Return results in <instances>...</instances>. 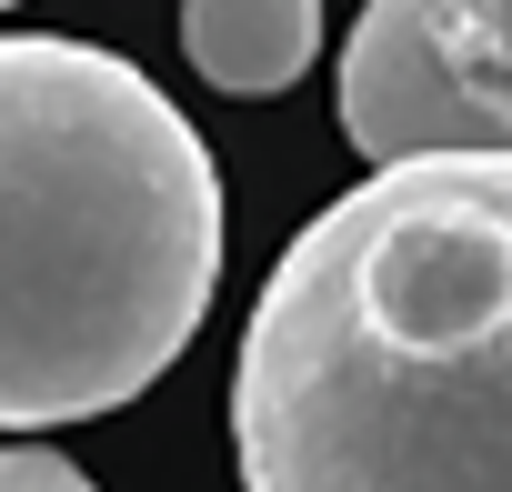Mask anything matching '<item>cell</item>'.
Here are the masks:
<instances>
[{
    "instance_id": "cell-1",
    "label": "cell",
    "mask_w": 512,
    "mask_h": 492,
    "mask_svg": "<svg viewBox=\"0 0 512 492\" xmlns=\"http://www.w3.org/2000/svg\"><path fill=\"white\" fill-rule=\"evenodd\" d=\"M241 492H512V151L352 181L231 362Z\"/></svg>"
},
{
    "instance_id": "cell-2",
    "label": "cell",
    "mask_w": 512,
    "mask_h": 492,
    "mask_svg": "<svg viewBox=\"0 0 512 492\" xmlns=\"http://www.w3.org/2000/svg\"><path fill=\"white\" fill-rule=\"evenodd\" d=\"M221 171L121 51L0 41V432L151 392L221 292Z\"/></svg>"
},
{
    "instance_id": "cell-3",
    "label": "cell",
    "mask_w": 512,
    "mask_h": 492,
    "mask_svg": "<svg viewBox=\"0 0 512 492\" xmlns=\"http://www.w3.org/2000/svg\"><path fill=\"white\" fill-rule=\"evenodd\" d=\"M342 141L392 171L432 151H512V91L472 81L422 0H362L342 41Z\"/></svg>"
},
{
    "instance_id": "cell-4",
    "label": "cell",
    "mask_w": 512,
    "mask_h": 492,
    "mask_svg": "<svg viewBox=\"0 0 512 492\" xmlns=\"http://www.w3.org/2000/svg\"><path fill=\"white\" fill-rule=\"evenodd\" d=\"M181 51L211 91L272 101L322 61V0H181Z\"/></svg>"
},
{
    "instance_id": "cell-5",
    "label": "cell",
    "mask_w": 512,
    "mask_h": 492,
    "mask_svg": "<svg viewBox=\"0 0 512 492\" xmlns=\"http://www.w3.org/2000/svg\"><path fill=\"white\" fill-rule=\"evenodd\" d=\"M422 11H432L442 51H452L472 81L512 91V0H422Z\"/></svg>"
},
{
    "instance_id": "cell-6",
    "label": "cell",
    "mask_w": 512,
    "mask_h": 492,
    "mask_svg": "<svg viewBox=\"0 0 512 492\" xmlns=\"http://www.w3.org/2000/svg\"><path fill=\"white\" fill-rule=\"evenodd\" d=\"M0 492H101L81 462H61V452H41V442H11L0 452Z\"/></svg>"
},
{
    "instance_id": "cell-7",
    "label": "cell",
    "mask_w": 512,
    "mask_h": 492,
    "mask_svg": "<svg viewBox=\"0 0 512 492\" xmlns=\"http://www.w3.org/2000/svg\"><path fill=\"white\" fill-rule=\"evenodd\" d=\"M0 11H11V0H0Z\"/></svg>"
}]
</instances>
